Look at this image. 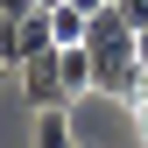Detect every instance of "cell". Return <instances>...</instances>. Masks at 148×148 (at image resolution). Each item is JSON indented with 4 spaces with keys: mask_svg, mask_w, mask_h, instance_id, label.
<instances>
[{
    "mask_svg": "<svg viewBox=\"0 0 148 148\" xmlns=\"http://www.w3.org/2000/svg\"><path fill=\"white\" fill-rule=\"evenodd\" d=\"M85 49H92V92H106V99H120V106H134L141 99V35L134 21L106 0V7H92V28H85Z\"/></svg>",
    "mask_w": 148,
    "mask_h": 148,
    "instance_id": "6da1fadb",
    "label": "cell"
},
{
    "mask_svg": "<svg viewBox=\"0 0 148 148\" xmlns=\"http://www.w3.org/2000/svg\"><path fill=\"white\" fill-rule=\"evenodd\" d=\"M21 92H28V113H35V106H71V99H78V92H71V78H64L57 42H49V49H35V57L21 64Z\"/></svg>",
    "mask_w": 148,
    "mask_h": 148,
    "instance_id": "7a4b0ae2",
    "label": "cell"
},
{
    "mask_svg": "<svg viewBox=\"0 0 148 148\" xmlns=\"http://www.w3.org/2000/svg\"><path fill=\"white\" fill-rule=\"evenodd\" d=\"M49 28H57V42H85V28H92V7L64 0V7H49Z\"/></svg>",
    "mask_w": 148,
    "mask_h": 148,
    "instance_id": "3957f363",
    "label": "cell"
},
{
    "mask_svg": "<svg viewBox=\"0 0 148 148\" xmlns=\"http://www.w3.org/2000/svg\"><path fill=\"white\" fill-rule=\"evenodd\" d=\"M28 14H0V64H7V71H21V21H28Z\"/></svg>",
    "mask_w": 148,
    "mask_h": 148,
    "instance_id": "277c9868",
    "label": "cell"
},
{
    "mask_svg": "<svg viewBox=\"0 0 148 148\" xmlns=\"http://www.w3.org/2000/svg\"><path fill=\"white\" fill-rule=\"evenodd\" d=\"M113 7H120V14H127V21H134V28L148 21V0H113Z\"/></svg>",
    "mask_w": 148,
    "mask_h": 148,
    "instance_id": "5b68a950",
    "label": "cell"
},
{
    "mask_svg": "<svg viewBox=\"0 0 148 148\" xmlns=\"http://www.w3.org/2000/svg\"><path fill=\"white\" fill-rule=\"evenodd\" d=\"M134 113H141V134H148V85H141V99H134Z\"/></svg>",
    "mask_w": 148,
    "mask_h": 148,
    "instance_id": "8992f818",
    "label": "cell"
},
{
    "mask_svg": "<svg viewBox=\"0 0 148 148\" xmlns=\"http://www.w3.org/2000/svg\"><path fill=\"white\" fill-rule=\"evenodd\" d=\"M134 35H141V64H148V21H141V28H134Z\"/></svg>",
    "mask_w": 148,
    "mask_h": 148,
    "instance_id": "52a82bcc",
    "label": "cell"
},
{
    "mask_svg": "<svg viewBox=\"0 0 148 148\" xmlns=\"http://www.w3.org/2000/svg\"><path fill=\"white\" fill-rule=\"evenodd\" d=\"M35 7H64V0H35Z\"/></svg>",
    "mask_w": 148,
    "mask_h": 148,
    "instance_id": "ba28073f",
    "label": "cell"
},
{
    "mask_svg": "<svg viewBox=\"0 0 148 148\" xmlns=\"http://www.w3.org/2000/svg\"><path fill=\"white\" fill-rule=\"evenodd\" d=\"M78 7H106V0H78Z\"/></svg>",
    "mask_w": 148,
    "mask_h": 148,
    "instance_id": "9c48e42d",
    "label": "cell"
},
{
    "mask_svg": "<svg viewBox=\"0 0 148 148\" xmlns=\"http://www.w3.org/2000/svg\"><path fill=\"white\" fill-rule=\"evenodd\" d=\"M0 85H7V64H0Z\"/></svg>",
    "mask_w": 148,
    "mask_h": 148,
    "instance_id": "30bf717a",
    "label": "cell"
}]
</instances>
